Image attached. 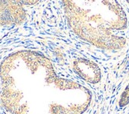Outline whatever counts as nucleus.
I'll use <instances>...</instances> for the list:
<instances>
[{
	"label": "nucleus",
	"mask_w": 129,
	"mask_h": 114,
	"mask_svg": "<svg viewBox=\"0 0 129 114\" xmlns=\"http://www.w3.org/2000/svg\"><path fill=\"white\" fill-rule=\"evenodd\" d=\"M71 31L99 49L116 51L126 45L127 18L117 0H61Z\"/></svg>",
	"instance_id": "f03ea898"
},
{
	"label": "nucleus",
	"mask_w": 129,
	"mask_h": 114,
	"mask_svg": "<svg viewBox=\"0 0 129 114\" xmlns=\"http://www.w3.org/2000/svg\"><path fill=\"white\" fill-rule=\"evenodd\" d=\"M23 6L13 0H0V27L18 26L26 19Z\"/></svg>",
	"instance_id": "7ed1b4c3"
},
{
	"label": "nucleus",
	"mask_w": 129,
	"mask_h": 114,
	"mask_svg": "<svg viewBox=\"0 0 129 114\" xmlns=\"http://www.w3.org/2000/svg\"><path fill=\"white\" fill-rule=\"evenodd\" d=\"M72 69L84 81L96 84L102 79V70L95 62L84 58H77L72 62Z\"/></svg>",
	"instance_id": "20e7f679"
},
{
	"label": "nucleus",
	"mask_w": 129,
	"mask_h": 114,
	"mask_svg": "<svg viewBox=\"0 0 129 114\" xmlns=\"http://www.w3.org/2000/svg\"><path fill=\"white\" fill-rule=\"evenodd\" d=\"M128 103H129V83L127 85L124 90L123 91L119 101V104L121 107L125 106Z\"/></svg>",
	"instance_id": "39448f33"
},
{
	"label": "nucleus",
	"mask_w": 129,
	"mask_h": 114,
	"mask_svg": "<svg viewBox=\"0 0 129 114\" xmlns=\"http://www.w3.org/2000/svg\"><path fill=\"white\" fill-rule=\"evenodd\" d=\"M127 114H129V112H128V113H127Z\"/></svg>",
	"instance_id": "0eeeda50"
},
{
	"label": "nucleus",
	"mask_w": 129,
	"mask_h": 114,
	"mask_svg": "<svg viewBox=\"0 0 129 114\" xmlns=\"http://www.w3.org/2000/svg\"><path fill=\"white\" fill-rule=\"evenodd\" d=\"M0 99L12 114H82L91 103L86 87L59 76L45 56L31 50L10 54L0 65Z\"/></svg>",
	"instance_id": "f257e3e1"
},
{
	"label": "nucleus",
	"mask_w": 129,
	"mask_h": 114,
	"mask_svg": "<svg viewBox=\"0 0 129 114\" xmlns=\"http://www.w3.org/2000/svg\"><path fill=\"white\" fill-rule=\"evenodd\" d=\"M22 6H33L38 3L41 0H13Z\"/></svg>",
	"instance_id": "423d86ee"
}]
</instances>
